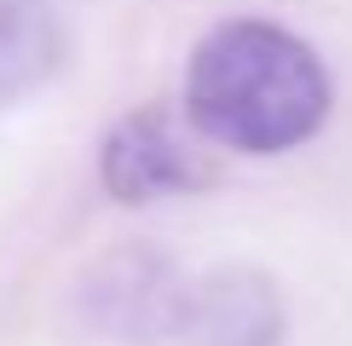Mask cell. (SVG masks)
Here are the masks:
<instances>
[{"mask_svg":"<svg viewBox=\"0 0 352 346\" xmlns=\"http://www.w3.org/2000/svg\"><path fill=\"white\" fill-rule=\"evenodd\" d=\"M185 115L208 144L277 156L312 139L329 115V76L318 52L272 23H226L190 58Z\"/></svg>","mask_w":352,"mask_h":346,"instance_id":"6da1fadb","label":"cell"},{"mask_svg":"<svg viewBox=\"0 0 352 346\" xmlns=\"http://www.w3.org/2000/svg\"><path fill=\"white\" fill-rule=\"evenodd\" d=\"M197 127L173 122L168 110H133L127 122L110 127L104 139V185L116 202H156V196H179L197 191L208 179L197 150Z\"/></svg>","mask_w":352,"mask_h":346,"instance_id":"7a4b0ae2","label":"cell"},{"mask_svg":"<svg viewBox=\"0 0 352 346\" xmlns=\"http://www.w3.org/2000/svg\"><path fill=\"white\" fill-rule=\"evenodd\" d=\"M64 35L47 0H0V104L23 98L58 69Z\"/></svg>","mask_w":352,"mask_h":346,"instance_id":"3957f363","label":"cell"}]
</instances>
